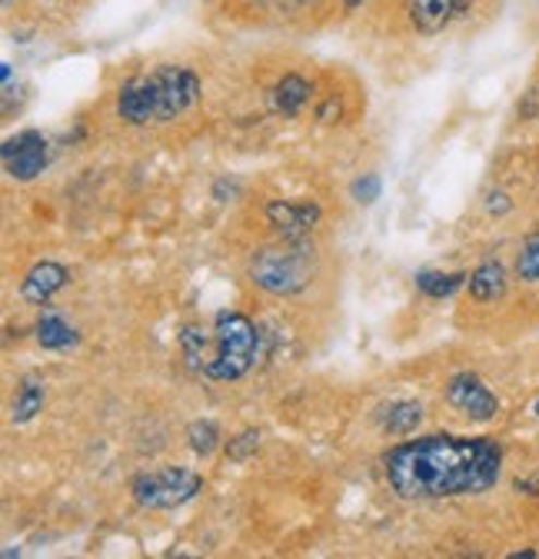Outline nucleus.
Listing matches in <instances>:
<instances>
[{
  "mask_svg": "<svg viewBox=\"0 0 539 559\" xmlns=\"http://www.w3.org/2000/svg\"><path fill=\"white\" fill-rule=\"evenodd\" d=\"M510 287V276H506V266L500 260H487L480 263L474 273L466 280V290L477 304H496Z\"/></svg>",
  "mask_w": 539,
  "mask_h": 559,
  "instance_id": "nucleus-11",
  "label": "nucleus"
},
{
  "mask_svg": "<svg viewBox=\"0 0 539 559\" xmlns=\"http://www.w3.org/2000/svg\"><path fill=\"white\" fill-rule=\"evenodd\" d=\"M250 280L274 297L303 294L313 280V250L303 240H284L277 247H263L250 260Z\"/></svg>",
  "mask_w": 539,
  "mask_h": 559,
  "instance_id": "nucleus-3",
  "label": "nucleus"
},
{
  "mask_svg": "<svg viewBox=\"0 0 539 559\" xmlns=\"http://www.w3.org/2000/svg\"><path fill=\"white\" fill-rule=\"evenodd\" d=\"M376 419H380V430L386 437L403 440V437L417 433V427L423 424V406L420 403H410V400H393V403L380 406Z\"/></svg>",
  "mask_w": 539,
  "mask_h": 559,
  "instance_id": "nucleus-12",
  "label": "nucleus"
},
{
  "mask_svg": "<svg viewBox=\"0 0 539 559\" xmlns=\"http://www.w3.org/2000/svg\"><path fill=\"white\" fill-rule=\"evenodd\" d=\"M40 409H44V380L37 373H27L14 396V424H31Z\"/></svg>",
  "mask_w": 539,
  "mask_h": 559,
  "instance_id": "nucleus-15",
  "label": "nucleus"
},
{
  "mask_svg": "<svg viewBox=\"0 0 539 559\" xmlns=\"http://www.w3.org/2000/svg\"><path fill=\"white\" fill-rule=\"evenodd\" d=\"M11 4H14V0H4V8H11Z\"/></svg>",
  "mask_w": 539,
  "mask_h": 559,
  "instance_id": "nucleus-25",
  "label": "nucleus"
},
{
  "mask_svg": "<svg viewBox=\"0 0 539 559\" xmlns=\"http://www.w3.org/2000/svg\"><path fill=\"white\" fill-rule=\"evenodd\" d=\"M469 280V273H443V270H423V273H417V287L427 294V297H433V300H446V297H453L463 284Z\"/></svg>",
  "mask_w": 539,
  "mask_h": 559,
  "instance_id": "nucleus-16",
  "label": "nucleus"
},
{
  "mask_svg": "<svg viewBox=\"0 0 539 559\" xmlns=\"http://www.w3.org/2000/svg\"><path fill=\"white\" fill-rule=\"evenodd\" d=\"M34 336H37V343H40L44 349H53V354H63V349H71V346L81 343L77 330L63 320V313H57V310H50V307H44V313L37 317Z\"/></svg>",
  "mask_w": 539,
  "mask_h": 559,
  "instance_id": "nucleus-14",
  "label": "nucleus"
},
{
  "mask_svg": "<svg viewBox=\"0 0 539 559\" xmlns=\"http://www.w3.org/2000/svg\"><path fill=\"white\" fill-rule=\"evenodd\" d=\"M0 160H4V170L27 183V180H37L47 164H50V144L40 130H21L17 136H8L4 140V151H0Z\"/></svg>",
  "mask_w": 539,
  "mask_h": 559,
  "instance_id": "nucleus-6",
  "label": "nucleus"
},
{
  "mask_svg": "<svg viewBox=\"0 0 539 559\" xmlns=\"http://www.w3.org/2000/svg\"><path fill=\"white\" fill-rule=\"evenodd\" d=\"M200 94V78L183 63H160L147 74L130 78L120 94H117V114L120 120L133 127H147V123H170L183 117L190 107H196Z\"/></svg>",
  "mask_w": 539,
  "mask_h": 559,
  "instance_id": "nucleus-2",
  "label": "nucleus"
},
{
  "mask_svg": "<svg viewBox=\"0 0 539 559\" xmlns=\"http://www.w3.org/2000/svg\"><path fill=\"white\" fill-rule=\"evenodd\" d=\"M380 193H383V183H380L376 174H363V177L354 180V200H357V203L370 206V203L380 200Z\"/></svg>",
  "mask_w": 539,
  "mask_h": 559,
  "instance_id": "nucleus-20",
  "label": "nucleus"
},
{
  "mask_svg": "<svg viewBox=\"0 0 539 559\" xmlns=\"http://www.w3.org/2000/svg\"><path fill=\"white\" fill-rule=\"evenodd\" d=\"M474 0H407V17L420 34H440L469 14Z\"/></svg>",
  "mask_w": 539,
  "mask_h": 559,
  "instance_id": "nucleus-9",
  "label": "nucleus"
},
{
  "mask_svg": "<svg viewBox=\"0 0 539 559\" xmlns=\"http://www.w3.org/2000/svg\"><path fill=\"white\" fill-rule=\"evenodd\" d=\"M256 447H260V433H256V430H243L240 437H233V440L227 443V456H230L233 463H243V460H250V456L256 453Z\"/></svg>",
  "mask_w": 539,
  "mask_h": 559,
  "instance_id": "nucleus-19",
  "label": "nucleus"
},
{
  "mask_svg": "<svg viewBox=\"0 0 539 559\" xmlns=\"http://www.w3.org/2000/svg\"><path fill=\"white\" fill-rule=\"evenodd\" d=\"M67 284H71V273H67L63 263L57 260H40L27 270V276L21 280V297L34 307L50 304Z\"/></svg>",
  "mask_w": 539,
  "mask_h": 559,
  "instance_id": "nucleus-10",
  "label": "nucleus"
},
{
  "mask_svg": "<svg viewBox=\"0 0 539 559\" xmlns=\"http://www.w3.org/2000/svg\"><path fill=\"white\" fill-rule=\"evenodd\" d=\"M516 276L523 284H539V227L526 234V240L516 253Z\"/></svg>",
  "mask_w": 539,
  "mask_h": 559,
  "instance_id": "nucleus-18",
  "label": "nucleus"
},
{
  "mask_svg": "<svg viewBox=\"0 0 539 559\" xmlns=\"http://www.w3.org/2000/svg\"><path fill=\"white\" fill-rule=\"evenodd\" d=\"M310 94H313V87H310V81L307 78H300V74H284L277 84H274V91H270V107H274V114H280V117H297V114H303V107L310 104Z\"/></svg>",
  "mask_w": 539,
  "mask_h": 559,
  "instance_id": "nucleus-13",
  "label": "nucleus"
},
{
  "mask_svg": "<svg viewBox=\"0 0 539 559\" xmlns=\"http://www.w3.org/2000/svg\"><path fill=\"white\" fill-rule=\"evenodd\" d=\"M200 489H204V476L183 469V466H167V469H151L141 473L130 483V493L144 510H177L190 503Z\"/></svg>",
  "mask_w": 539,
  "mask_h": 559,
  "instance_id": "nucleus-5",
  "label": "nucleus"
},
{
  "mask_svg": "<svg viewBox=\"0 0 539 559\" xmlns=\"http://www.w3.org/2000/svg\"><path fill=\"white\" fill-rule=\"evenodd\" d=\"M220 427L214 424V419H193V424L187 427V443L196 456H214L220 450Z\"/></svg>",
  "mask_w": 539,
  "mask_h": 559,
  "instance_id": "nucleus-17",
  "label": "nucleus"
},
{
  "mask_svg": "<svg viewBox=\"0 0 539 559\" xmlns=\"http://www.w3.org/2000/svg\"><path fill=\"white\" fill-rule=\"evenodd\" d=\"M357 4H363V0H347V8H357Z\"/></svg>",
  "mask_w": 539,
  "mask_h": 559,
  "instance_id": "nucleus-23",
  "label": "nucleus"
},
{
  "mask_svg": "<svg viewBox=\"0 0 539 559\" xmlns=\"http://www.w3.org/2000/svg\"><path fill=\"white\" fill-rule=\"evenodd\" d=\"M383 476L399 500L480 497L503 476V447L493 437L430 433L390 447Z\"/></svg>",
  "mask_w": 539,
  "mask_h": 559,
  "instance_id": "nucleus-1",
  "label": "nucleus"
},
{
  "mask_svg": "<svg viewBox=\"0 0 539 559\" xmlns=\"http://www.w3.org/2000/svg\"><path fill=\"white\" fill-rule=\"evenodd\" d=\"M256 357V326L237 310H220L214 317V354L200 364V373L211 380H240Z\"/></svg>",
  "mask_w": 539,
  "mask_h": 559,
  "instance_id": "nucleus-4",
  "label": "nucleus"
},
{
  "mask_svg": "<svg viewBox=\"0 0 539 559\" xmlns=\"http://www.w3.org/2000/svg\"><path fill=\"white\" fill-rule=\"evenodd\" d=\"M487 210L493 217H503V214H510L513 210V200H510V193L506 190H490V197H487Z\"/></svg>",
  "mask_w": 539,
  "mask_h": 559,
  "instance_id": "nucleus-21",
  "label": "nucleus"
},
{
  "mask_svg": "<svg viewBox=\"0 0 539 559\" xmlns=\"http://www.w3.org/2000/svg\"><path fill=\"white\" fill-rule=\"evenodd\" d=\"M532 413L539 416V396H536V403H532Z\"/></svg>",
  "mask_w": 539,
  "mask_h": 559,
  "instance_id": "nucleus-24",
  "label": "nucleus"
},
{
  "mask_svg": "<svg viewBox=\"0 0 539 559\" xmlns=\"http://www.w3.org/2000/svg\"><path fill=\"white\" fill-rule=\"evenodd\" d=\"M266 221L284 240H307V234L320 224V206L310 200H270Z\"/></svg>",
  "mask_w": 539,
  "mask_h": 559,
  "instance_id": "nucleus-8",
  "label": "nucleus"
},
{
  "mask_svg": "<svg viewBox=\"0 0 539 559\" xmlns=\"http://www.w3.org/2000/svg\"><path fill=\"white\" fill-rule=\"evenodd\" d=\"M446 400L453 409L469 416L474 424H490L500 416V400L496 393L477 377V373H456L446 383Z\"/></svg>",
  "mask_w": 539,
  "mask_h": 559,
  "instance_id": "nucleus-7",
  "label": "nucleus"
},
{
  "mask_svg": "<svg viewBox=\"0 0 539 559\" xmlns=\"http://www.w3.org/2000/svg\"><path fill=\"white\" fill-rule=\"evenodd\" d=\"M333 114H340V104H336V97H326V100L316 107V120H323V123H333Z\"/></svg>",
  "mask_w": 539,
  "mask_h": 559,
  "instance_id": "nucleus-22",
  "label": "nucleus"
}]
</instances>
